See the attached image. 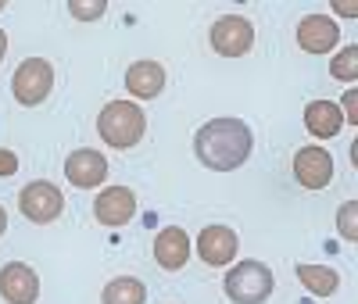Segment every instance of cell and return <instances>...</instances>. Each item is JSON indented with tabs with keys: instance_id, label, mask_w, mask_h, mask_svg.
Listing matches in <instances>:
<instances>
[{
	"instance_id": "7402d4cb",
	"label": "cell",
	"mask_w": 358,
	"mask_h": 304,
	"mask_svg": "<svg viewBox=\"0 0 358 304\" xmlns=\"http://www.w3.org/2000/svg\"><path fill=\"white\" fill-rule=\"evenodd\" d=\"M18 172V154L8 147H0V175H15Z\"/></svg>"
},
{
	"instance_id": "d4e9b609",
	"label": "cell",
	"mask_w": 358,
	"mask_h": 304,
	"mask_svg": "<svg viewBox=\"0 0 358 304\" xmlns=\"http://www.w3.org/2000/svg\"><path fill=\"white\" fill-rule=\"evenodd\" d=\"M4 54H8V33L0 29V61H4Z\"/></svg>"
},
{
	"instance_id": "52a82bcc",
	"label": "cell",
	"mask_w": 358,
	"mask_h": 304,
	"mask_svg": "<svg viewBox=\"0 0 358 304\" xmlns=\"http://www.w3.org/2000/svg\"><path fill=\"white\" fill-rule=\"evenodd\" d=\"M294 179L301 182L305 190H322L334 182V154L326 147L312 143V147H301L294 154Z\"/></svg>"
},
{
	"instance_id": "ba28073f",
	"label": "cell",
	"mask_w": 358,
	"mask_h": 304,
	"mask_svg": "<svg viewBox=\"0 0 358 304\" xmlns=\"http://www.w3.org/2000/svg\"><path fill=\"white\" fill-rule=\"evenodd\" d=\"M0 297L8 304H36L40 297V276L25 261H8L0 268Z\"/></svg>"
},
{
	"instance_id": "7a4b0ae2",
	"label": "cell",
	"mask_w": 358,
	"mask_h": 304,
	"mask_svg": "<svg viewBox=\"0 0 358 304\" xmlns=\"http://www.w3.org/2000/svg\"><path fill=\"white\" fill-rule=\"evenodd\" d=\"M143 129H147V118H143L140 104H133V101H108L101 118H97L101 140L115 150L136 147L143 140Z\"/></svg>"
},
{
	"instance_id": "8fae6325",
	"label": "cell",
	"mask_w": 358,
	"mask_h": 304,
	"mask_svg": "<svg viewBox=\"0 0 358 304\" xmlns=\"http://www.w3.org/2000/svg\"><path fill=\"white\" fill-rule=\"evenodd\" d=\"M94 215L101 226H126L136 215V194L129 187H108L101 190V197L94 201Z\"/></svg>"
},
{
	"instance_id": "ffe728a7",
	"label": "cell",
	"mask_w": 358,
	"mask_h": 304,
	"mask_svg": "<svg viewBox=\"0 0 358 304\" xmlns=\"http://www.w3.org/2000/svg\"><path fill=\"white\" fill-rule=\"evenodd\" d=\"M104 11H108L104 0H90V4H83V0H72V4H69V15L79 18V22H94V18H101Z\"/></svg>"
},
{
	"instance_id": "30bf717a",
	"label": "cell",
	"mask_w": 358,
	"mask_h": 304,
	"mask_svg": "<svg viewBox=\"0 0 358 304\" xmlns=\"http://www.w3.org/2000/svg\"><path fill=\"white\" fill-rule=\"evenodd\" d=\"M341 40V25L330 15H305L297 22V47L308 54H330Z\"/></svg>"
},
{
	"instance_id": "cb8c5ba5",
	"label": "cell",
	"mask_w": 358,
	"mask_h": 304,
	"mask_svg": "<svg viewBox=\"0 0 358 304\" xmlns=\"http://www.w3.org/2000/svg\"><path fill=\"white\" fill-rule=\"evenodd\" d=\"M8 233V211H4V204H0V236Z\"/></svg>"
},
{
	"instance_id": "9c48e42d",
	"label": "cell",
	"mask_w": 358,
	"mask_h": 304,
	"mask_svg": "<svg viewBox=\"0 0 358 304\" xmlns=\"http://www.w3.org/2000/svg\"><path fill=\"white\" fill-rule=\"evenodd\" d=\"M65 179L79 190H94L108 179V158L101 154V150H90V147L72 150V154L65 158Z\"/></svg>"
},
{
	"instance_id": "3957f363",
	"label": "cell",
	"mask_w": 358,
	"mask_h": 304,
	"mask_svg": "<svg viewBox=\"0 0 358 304\" xmlns=\"http://www.w3.org/2000/svg\"><path fill=\"white\" fill-rule=\"evenodd\" d=\"M222 287H226V297L233 304H265L268 294H273V287H276V276L265 261L244 258L226 272Z\"/></svg>"
},
{
	"instance_id": "7c38bea8",
	"label": "cell",
	"mask_w": 358,
	"mask_h": 304,
	"mask_svg": "<svg viewBox=\"0 0 358 304\" xmlns=\"http://www.w3.org/2000/svg\"><path fill=\"white\" fill-rule=\"evenodd\" d=\"M236 247H241V240L229 226H204L201 236H197V254L204 265H229L236 258Z\"/></svg>"
},
{
	"instance_id": "277c9868",
	"label": "cell",
	"mask_w": 358,
	"mask_h": 304,
	"mask_svg": "<svg viewBox=\"0 0 358 304\" xmlns=\"http://www.w3.org/2000/svg\"><path fill=\"white\" fill-rule=\"evenodd\" d=\"M50 86H54V68L47 57H25L22 65L15 68L11 79V94L22 108H36L50 97Z\"/></svg>"
},
{
	"instance_id": "5bb4252c",
	"label": "cell",
	"mask_w": 358,
	"mask_h": 304,
	"mask_svg": "<svg viewBox=\"0 0 358 304\" xmlns=\"http://www.w3.org/2000/svg\"><path fill=\"white\" fill-rule=\"evenodd\" d=\"M126 89L140 101H151L165 89V68L158 61H136V65L126 68Z\"/></svg>"
},
{
	"instance_id": "44dd1931",
	"label": "cell",
	"mask_w": 358,
	"mask_h": 304,
	"mask_svg": "<svg viewBox=\"0 0 358 304\" xmlns=\"http://www.w3.org/2000/svg\"><path fill=\"white\" fill-rule=\"evenodd\" d=\"M337 108H341L344 122H351V126H358V89H348V94H344V101H341Z\"/></svg>"
},
{
	"instance_id": "6da1fadb",
	"label": "cell",
	"mask_w": 358,
	"mask_h": 304,
	"mask_svg": "<svg viewBox=\"0 0 358 304\" xmlns=\"http://www.w3.org/2000/svg\"><path fill=\"white\" fill-rule=\"evenodd\" d=\"M194 150H197V161L212 172H233L241 168L251 150H255V136L251 126L241 118H212L204 122L194 136Z\"/></svg>"
},
{
	"instance_id": "ac0fdd59",
	"label": "cell",
	"mask_w": 358,
	"mask_h": 304,
	"mask_svg": "<svg viewBox=\"0 0 358 304\" xmlns=\"http://www.w3.org/2000/svg\"><path fill=\"white\" fill-rule=\"evenodd\" d=\"M330 75L341 79V82H355L358 79V47H344L334 61H330Z\"/></svg>"
},
{
	"instance_id": "603a6c76",
	"label": "cell",
	"mask_w": 358,
	"mask_h": 304,
	"mask_svg": "<svg viewBox=\"0 0 358 304\" xmlns=\"http://www.w3.org/2000/svg\"><path fill=\"white\" fill-rule=\"evenodd\" d=\"M337 15H344V18H355V15H358V8H355V4H337Z\"/></svg>"
},
{
	"instance_id": "5b68a950",
	"label": "cell",
	"mask_w": 358,
	"mask_h": 304,
	"mask_svg": "<svg viewBox=\"0 0 358 304\" xmlns=\"http://www.w3.org/2000/svg\"><path fill=\"white\" fill-rule=\"evenodd\" d=\"M18 211L29 222L47 226V222H54L65 211V197H62V190H57L54 182L36 179V182H29V187L18 194Z\"/></svg>"
},
{
	"instance_id": "d6986e66",
	"label": "cell",
	"mask_w": 358,
	"mask_h": 304,
	"mask_svg": "<svg viewBox=\"0 0 358 304\" xmlns=\"http://www.w3.org/2000/svg\"><path fill=\"white\" fill-rule=\"evenodd\" d=\"M337 229H341V236H344L348 243L358 240V201L341 204V211H337Z\"/></svg>"
},
{
	"instance_id": "9a60e30c",
	"label": "cell",
	"mask_w": 358,
	"mask_h": 304,
	"mask_svg": "<svg viewBox=\"0 0 358 304\" xmlns=\"http://www.w3.org/2000/svg\"><path fill=\"white\" fill-rule=\"evenodd\" d=\"M305 129L319 140H334L344 129V115L334 101H312L305 108Z\"/></svg>"
},
{
	"instance_id": "484cf974",
	"label": "cell",
	"mask_w": 358,
	"mask_h": 304,
	"mask_svg": "<svg viewBox=\"0 0 358 304\" xmlns=\"http://www.w3.org/2000/svg\"><path fill=\"white\" fill-rule=\"evenodd\" d=\"M0 11H4V0H0Z\"/></svg>"
},
{
	"instance_id": "8992f818",
	"label": "cell",
	"mask_w": 358,
	"mask_h": 304,
	"mask_svg": "<svg viewBox=\"0 0 358 304\" xmlns=\"http://www.w3.org/2000/svg\"><path fill=\"white\" fill-rule=\"evenodd\" d=\"M212 47L222 57H244L255 47V25L244 15H222L212 25Z\"/></svg>"
},
{
	"instance_id": "2e32d148",
	"label": "cell",
	"mask_w": 358,
	"mask_h": 304,
	"mask_svg": "<svg viewBox=\"0 0 358 304\" xmlns=\"http://www.w3.org/2000/svg\"><path fill=\"white\" fill-rule=\"evenodd\" d=\"M297 280H301V287L315 297H334L341 290V276L330 268V265H297Z\"/></svg>"
},
{
	"instance_id": "4fadbf2b",
	"label": "cell",
	"mask_w": 358,
	"mask_h": 304,
	"mask_svg": "<svg viewBox=\"0 0 358 304\" xmlns=\"http://www.w3.org/2000/svg\"><path fill=\"white\" fill-rule=\"evenodd\" d=\"M155 258L162 268L176 272V268H183L187 258H190V236L187 229H179V226H165L155 240Z\"/></svg>"
},
{
	"instance_id": "e0dca14e",
	"label": "cell",
	"mask_w": 358,
	"mask_h": 304,
	"mask_svg": "<svg viewBox=\"0 0 358 304\" xmlns=\"http://www.w3.org/2000/svg\"><path fill=\"white\" fill-rule=\"evenodd\" d=\"M147 301V287L133 276H115L104 287V304H143Z\"/></svg>"
}]
</instances>
